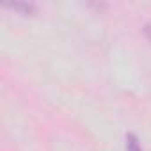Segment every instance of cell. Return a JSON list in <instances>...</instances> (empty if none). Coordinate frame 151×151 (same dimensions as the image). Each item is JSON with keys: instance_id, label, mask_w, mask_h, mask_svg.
<instances>
[{"instance_id": "obj_1", "label": "cell", "mask_w": 151, "mask_h": 151, "mask_svg": "<svg viewBox=\"0 0 151 151\" xmlns=\"http://www.w3.org/2000/svg\"><path fill=\"white\" fill-rule=\"evenodd\" d=\"M124 151H142L140 140L135 133H126V144H124Z\"/></svg>"}, {"instance_id": "obj_2", "label": "cell", "mask_w": 151, "mask_h": 151, "mask_svg": "<svg viewBox=\"0 0 151 151\" xmlns=\"http://www.w3.org/2000/svg\"><path fill=\"white\" fill-rule=\"evenodd\" d=\"M7 7L20 9V11H25V13H30V11L34 9V6H30V4H7Z\"/></svg>"}]
</instances>
